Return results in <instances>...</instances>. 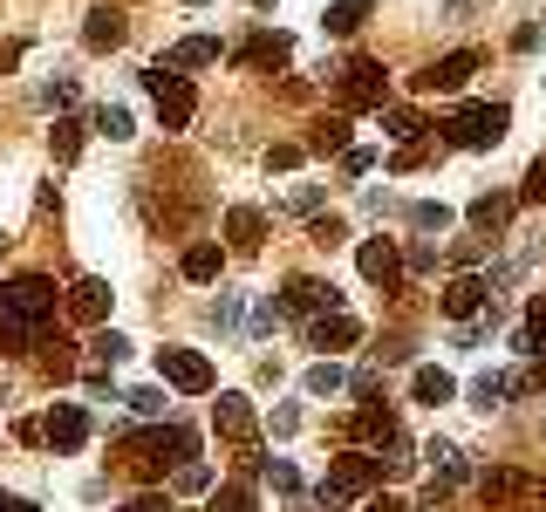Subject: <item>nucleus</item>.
<instances>
[{"mask_svg": "<svg viewBox=\"0 0 546 512\" xmlns=\"http://www.w3.org/2000/svg\"><path fill=\"white\" fill-rule=\"evenodd\" d=\"M308 342H314V349H355V342H362V321L342 315V308H335V315H314Z\"/></svg>", "mask_w": 546, "mask_h": 512, "instance_id": "1a4fd4ad", "label": "nucleus"}, {"mask_svg": "<svg viewBox=\"0 0 546 512\" xmlns=\"http://www.w3.org/2000/svg\"><path fill=\"white\" fill-rule=\"evenodd\" d=\"M410 226H417V233H444V226H451V205H437V198L410 205Z\"/></svg>", "mask_w": 546, "mask_h": 512, "instance_id": "a878e982", "label": "nucleus"}, {"mask_svg": "<svg viewBox=\"0 0 546 512\" xmlns=\"http://www.w3.org/2000/svg\"><path fill=\"white\" fill-rule=\"evenodd\" d=\"M96 130H103V137H110V144H123V137H130V110H123V103H103V110H96Z\"/></svg>", "mask_w": 546, "mask_h": 512, "instance_id": "393cba45", "label": "nucleus"}, {"mask_svg": "<svg viewBox=\"0 0 546 512\" xmlns=\"http://www.w3.org/2000/svg\"><path fill=\"white\" fill-rule=\"evenodd\" d=\"M314 144H321V151H349V123H342V117L321 123V137H314Z\"/></svg>", "mask_w": 546, "mask_h": 512, "instance_id": "e433bc0d", "label": "nucleus"}, {"mask_svg": "<svg viewBox=\"0 0 546 512\" xmlns=\"http://www.w3.org/2000/svg\"><path fill=\"white\" fill-rule=\"evenodd\" d=\"M424 458H430V465H437V478H444V485H451V478H465V458H458L451 444H430Z\"/></svg>", "mask_w": 546, "mask_h": 512, "instance_id": "c85d7f7f", "label": "nucleus"}, {"mask_svg": "<svg viewBox=\"0 0 546 512\" xmlns=\"http://www.w3.org/2000/svg\"><path fill=\"white\" fill-rule=\"evenodd\" d=\"M123 512H171V499H157V492H144V499H130Z\"/></svg>", "mask_w": 546, "mask_h": 512, "instance_id": "37998d69", "label": "nucleus"}, {"mask_svg": "<svg viewBox=\"0 0 546 512\" xmlns=\"http://www.w3.org/2000/svg\"><path fill=\"white\" fill-rule=\"evenodd\" d=\"M506 396H512V376H478V383H471V403H478V410H499Z\"/></svg>", "mask_w": 546, "mask_h": 512, "instance_id": "b1692460", "label": "nucleus"}, {"mask_svg": "<svg viewBox=\"0 0 546 512\" xmlns=\"http://www.w3.org/2000/svg\"><path fill=\"white\" fill-rule=\"evenodd\" d=\"M205 485H212L205 465H178V492H205Z\"/></svg>", "mask_w": 546, "mask_h": 512, "instance_id": "ea45409f", "label": "nucleus"}, {"mask_svg": "<svg viewBox=\"0 0 546 512\" xmlns=\"http://www.w3.org/2000/svg\"><path fill=\"white\" fill-rule=\"evenodd\" d=\"M437 267V246H410V274H430Z\"/></svg>", "mask_w": 546, "mask_h": 512, "instance_id": "a19ab883", "label": "nucleus"}, {"mask_svg": "<svg viewBox=\"0 0 546 512\" xmlns=\"http://www.w3.org/2000/svg\"><path fill=\"white\" fill-rule=\"evenodd\" d=\"M239 315H246V301H239V294H219V308H212V328H226V335H233Z\"/></svg>", "mask_w": 546, "mask_h": 512, "instance_id": "473e14b6", "label": "nucleus"}, {"mask_svg": "<svg viewBox=\"0 0 546 512\" xmlns=\"http://www.w3.org/2000/svg\"><path fill=\"white\" fill-rule=\"evenodd\" d=\"M48 144H55V158H62V164H76V158H82V117H62Z\"/></svg>", "mask_w": 546, "mask_h": 512, "instance_id": "412c9836", "label": "nucleus"}, {"mask_svg": "<svg viewBox=\"0 0 546 512\" xmlns=\"http://www.w3.org/2000/svg\"><path fill=\"white\" fill-rule=\"evenodd\" d=\"M89 355H96V362H123V355H130V342H123L117 328H103V335L89 342Z\"/></svg>", "mask_w": 546, "mask_h": 512, "instance_id": "2f4dec72", "label": "nucleus"}, {"mask_svg": "<svg viewBox=\"0 0 546 512\" xmlns=\"http://www.w3.org/2000/svg\"><path fill=\"white\" fill-rule=\"evenodd\" d=\"M362 14H369V0H335V7L321 14V28H328V35H355V28H362Z\"/></svg>", "mask_w": 546, "mask_h": 512, "instance_id": "aec40b11", "label": "nucleus"}, {"mask_svg": "<svg viewBox=\"0 0 546 512\" xmlns=\"http://www.w3.org/2000/svg\"><path fill=\"white\" fill-rule=\"evenodd\" d=\"M355 437H383V444H396V417L383 410V403H362V417H355Z\"/></svg>", "mask_w": 546, "mask_h": 512, "instance_id": "6ab92c4d", "label": "nucleus"}, {"mask_svg": "<svg viewBox=\"0 0 546 512\" xmlns=\"http://www.w3.org/2000/svg\"><path fill=\"white\" fill-rule=\"evenodd\" d=\"M226 233H233L239 246H253V239L267 233V226H260V212H253V205H233V212H226Z\"/></svg>", "mask_w": 546, "mask_h": 512, "instance_id": "5701e85b", "label": "nucleus"}, {"mask_svg": "<svg viewBox=\"0 0 546 512\" xmlns=\"http://www.w3.org/2000/svg\"><path fill=\"white\" fill-rule=\"evenodd\" d=\"M82 41H89V48H117V41H123V14H117V7H96L89 28H82Z\"/></svg>", "mask_w": 546, "mask_h": 512, "instance_id": "dca6fc26", "label": "nucleus"}, {"mask_svg": "<svg viewBox=\"0 0 546 512\" xmlns=\"http://www.w3.org/2000/svg\"><path fill=\"white\" fill-rule=\"evenodd\" d=\"M485 294H492V287H485V280H478V274L451 280V287H444V315H451V321H471V315H478V308H485Z\"/></svg>", "mask_w": 546, "mask_h": 512, "instance_id": "f8f14e48", "label": "nucleus"}, {"mask_svg": "<svg viewBox=\"0 0 546 512\" xmlns=\"http://www.w3.org/2000/svg\"><path fill=\"white\" fill-rule=\"evenodd\" d=\"M212 512H260V506H253V485H246V478L219 485V492H212Z\"/></svg>", "mask_w": 546, "mask_h": 512, "instance_id": "4be33fe9", "label": "nucleus"}, {"mask_svg": "<svg viewBox=\"0 0 546 512\" xmlns=\"http://www.w3.org/2000/svg\"><path fill=\"white\" fill-rule=\"evenodd\" d=\"M383 96H390L383 62H369V55H362V62H349V69H342V103H355V110H376Z\"/></svg>", "mask_w": 546, "mask_h": 512, "instance_id": "39448f33", "label": "nucleus"}, {"mask_svg": "<svg viewBox=\"0 0 546 512\" xmlns=\"http://www.w3.org/2000/svg\"><path fill=\"white\" fill-rule=\"evenodd\" d=\"M512 205H519V198H506V192H485V198H471V226H478V233H506Z\"/></svg>", "mask_w": 546, "mask_h": 512, "instance_id": "ddd939ff", "label": "nucleus"}, {"mask_svg": "<svg viewBox=\"0 0 546 512\" xmlns=\"http://www.w3.org/2000/svg\"><path fill=\"white\" fill-rule=\"evenodd\" d=\"M526 335H533V349H546V294L526 301Z\"/></svg>", "mask_w": 546, "mask_h": 512, "instance_id": "72a5a7b5", "label": "nucleus"}, {"mask_svg": "<svg viewBox=\"0 0 546 512\" xmlns=\"http://www.w3.org/2000/svg\"><path fill=\"white\" fill-rule=\"evenodd\" d=\"M212 431L246 444V437H253V403H246V396H219V403H212Z\"/></svg>", "mask_w": 546, "mask_h": 512, "instance_id": "9d476101", "label": "nucleus"}, {"mask_svg": "<svg viewBox=\"0 0 546 512\" xmlns=\"http://www.w3.org/2000/svg\"><path fill=\"white\" fill-rule=\"evenodd\" d=\"M478 485H485V499H506V492H519V478H512V472H485Z\"/></svg>", "mask_w": 546, "mask_h": 512, "instance_id": "58836bf2", "label": "nucleus"}, {"mask_svg": "<svg viewBox=\"0 0 546 512\" xmlns=\"http://www.w3.org/2000/svg\"><path fill=\"white\" fill-rule=\"evenodd\" d=\"M185 280H219V246H192L185 253Z\"/></svg>", "mask_w": 546, "mask_h": 512, "instance_id": "bb28decb", "label": "nucleus"}, {"mask_svg": "<svg viewBox=\"0 0 546 512\" xmlns=\"http://www.w3.org/2000/svg\"><path fill=\"white\" fill-rule=\"evenodd\" d=\"M0 512H41L35 499H14V492H0Z\"/></svg>", "mask_w": 546, "mask_h": 512, "instance_id": "c03bdc74", "label": "nucleus"}, {"mask_svg": "<svg viewBox=\"0 0 546 512\" xmlns=\"http://www.w3.org/2000/svg\"><path fill=\"white\" fill-rule=\"evenodd\" d=\"M410 390H417V403H451L458 383H451L444 369H417V376H410Z\"/></svg>", "mask_w": 546, "mask_h": 512, "instance_id": "a211bd4d", "label": "nucleus"}, {"mask_svg": "<svg viewBox=\"0 0 546 512\" xmlns=\"http://www.w3.org/2000/svg\"><path fill=\"white\" fill-rule=\"evenodd\" d=\"M506 123H512L506 103H465L458 117L444 123V137H451L458 151H492V144L506 137Z\"/></svg>", "mask_w": 546, "mask_h": 512, "instance_id": "f257e3e1", "label": "nucleus"}, {"mask_svg": "<svg viewBox=\"0 0 546 512\" xmlns=\"http://www.w3.org/2000/svg\"><path fill=\"white\" fill-rule=\"evenodd\" d=\"M328 478H335V485L355 499V492H369V485H376V458H369V451H349V458H342Z\"/></svg>", "mask_w": 546, "mask_h": 512, "instance_id": "4468645a", "label": "nucleus"}, {"mask_svg": "<svg viewBox=\"0 0 546 512\" xmlns=\"http://www.w3.org/2000/svg\"><path fill=\"white\" fill-rule=\"evenodd\" d=\"M144 82H151V96H157V117H164V130H185V123H192V110H198L192 82L171 76V69H151Z\"/></svg>", "mask_w": 546, "mask_h": 512, "instance_id": "20e7f679", "label": "nucleus"}, {"mask_svg": "<svg viewBox=\"0 0 546 512\" xmlns=\"http://www.w3.org/2000/svg\"><path fill=\"white\" fill-rule=\"evenodd\" d=\"M0 315L21 321V328H41V321L55 315V280H41V274L7 280V287H0Z\"/></svg>", "mask_w": 546, "mask_h": 512, "instance_id": "f03ea898", "label": "nucleus"}, {"mask_svg": "<svg viewBox=\"0 0 546 512\" xmlns=\"http://www.w3.org/2000/svg\"><path fill=\"white\" fill-rule=\"evenodd\" d=\"M417 130H424V117H417V110H390V137H403V144H410Z\"/></svg>", "mask_w": 546, "mask_h": 512, "instance_id": "4c0bfd02", "label": "nucleus"}, {"mask_svg": "<svg viewBox=\"0 0 546 512\" xmlns=\"http://www.w3.org/2000/svg\"><path fill=\"white\" fill-rule=\"evenodd\" d=\"M41 437H48L55 451H82V444H89V417H82V403H55L48 424H41Z\"/></svg>", "mask_w": 546, "mask_h": 512, "instance_id": "423d86ee", "label": "nucleus"}, {"mask_svg": "<svg viewBox=\"0 0 546 512\" xmlns=\"http://www.w3.org/2000/svg\"><path fill=\"white\" fill-rule=\"evenodd\" d=\"M69 308H76L82 321H103V315H110V280H76Z\"/></svg>", "mask_w": 546, "mask_h": 512, "instance_id": "2eb2a0df", "label": "nucleus"}, {"mask_svg": "<svg viewBox=\"0 0 546 512\" xmlns=\"http://www.w3.org/2000/svg\"><path fill=\"white\" fill-rule=\"evenodd\" d=\"M342 383H349V376H342L335 362H314V369H308V396H335Z\"/></svg>", "mask_w": 546, "mask_h": 512, "instance_id": "cd10ccee", "label": "nucleus"}, {"mask_svg": "<svg viewBox=\"0 0 546 512\" xmlns=\"http://www.w3.org/2000/svg\"><path fill=\"white\" fill-rule=\"evenodd\" d=\"M267 478H273V485H280V492H301V472H294L287 458H267Z\"/></svg>", "mask_w": 546, "mask_h": 512, "instance_id": "c9c22d12", "label": "nucleus"}, {"mask_svg": "<svg viewBox=\"0 0 546 512\" xmlns=\"http://www.w3.org/2000/svg\"><path fill=\"white\" fill-rule=\"evenodd\" d=\"M123 403H130L137 417H164V410H171V403H164V390H151V383H144V390H130Z\"/></svg>", "mask_w": 546, "mask_h": 512, "instance_id": "7c9ffc66", "label": "nucleus"}, {"mask_svg": "<svg viewBox=\"0 0 546 512\" xmlns=\"http://www.w3.org/2000/svg\"><path fill=\"white\" fill-rule=\"evenodd\" d=\"M519 205H546V158L526 164V185H519Z\"/></svg>", "mask_w": 546, "mask_h": 512, "instance_id": "c756f323", "label": "nucleus"}, {"mask_svg": "<svg viewBox=\"0 0 546 512\" xmlns=\"http://www.w3.org/2000/svg\"><path fill=\"white\" fill-rule=\"evenodd\" d=\"M355 267H362V280H376L383 294H390L396 280H403V260H396L390 239H362V253H355Z\"/></svg>", "mask_w": 546, "mask_h": 512, "instance_id": "0eeeda50", "label": "nucleus"}, {"mask_svg": "<svg viewBox=\"0 0 546 512\" xmlns=\"http://www.w3.org/2000/svg\"><path fill=\"white\" fill-rule=\"evenodd\" d=\"M273 321H280V308H273V301H260V308H253V335H267Z\"/></svg>", "mask_w": 546, "mask_h": 512, "instance_id": "79ce46f5", "label": "nucleus"}, {"mask_svg": "<svg viewBox=\"0 0 546 512\" xmlns=\"http://www.w3.org/2000/svg\"><path fill=\"white\" fill-rule=\"evenodd\" d=\"M369 512H403V499H376V506H369Z\"/></svg>", "mask_w": 546, "mask_h": 512, "instance_id": "a18cd8bd", "label": "nucleus"}, {"mask_svg": "<svg viewBox=\"0 0 546 512\" xmlns=\"http://www.w3.org/2000/svg\"><path fill=\"white\" fill-rule=\"evenodd\" d=\"M41 103H48V110H69V103H76V82L62 76V82H41Z\"/></svg>", "mask_w": 546, "mask_h": 512, "instance_id": "f704fd0d", "label": "nucleus"}, {"mask_svg": "<svg viewBox=\"0 0 546 512\" xmlns=\"http://www.w3.org/2000/svg\"><path fill=\"white\" fill-rule=\"evenodd\" d=\"M287 308H294V315H335V308H342V294H335V287H328V280H287Z\"/></svg>", "mask_w": 546, "mask_h": 512, "instance_id": "6e6552de", "label": "nucleus"}, {"mask_svg": "<svg viewBox=\"0 0 546 512\" xmlns=\"http://www.w3.org/2000/svg\"><path fill=\"white\" fill-rule=\"evenodd\" d=\"M471 69H478V55H471V48H458V55H444L437 69H424V76H417V89H465Z\"/></svg>", "mask_w": 546, "mask_h": 512, "instance_id": "9b49d317", "label": "nucleus"}, {"mask_svg": "<svg viewBox=\"0 0 546 512\" xmlns=\"http://www.w3.org/2000/svg\"><path fill=\"white\" fill-rule=\"evenodd\" d=\"M205 62H219V41L212 35H192V41L171 48V69H205Z\"/></svg>", "mask_w": 546, "mask_h": 512, "instance_id": "f3484780", "label": "nucleus"}, {"mask_svg": "<svg viewBox=\"0 0 546 512\" xmlns=\"http://www.w3.org/2000/svg\"><path fill=\"white\" fill-rule=\"evenodd\" d=\"M157 376L185 396H212V362L198 349H157Z\"/></svg>", "mask_w": 546, "mask_h": 512, "instance_id": "7ed1b4c3", "label": "nucleus"}, {"mask_svg": "<svg viewBox=\"0 0 546 512\" xmlns=\"http://www.w3.org/2000/svg\"><path fill=\"white\" fill-rule=\"evenodd\" d=\"M185 7H205V0H185Z\"/></svg>", "mask_w": 546, "mask_h": 512, "instance_id": "49530a36", "label": "nucleus"}]
</instances>
